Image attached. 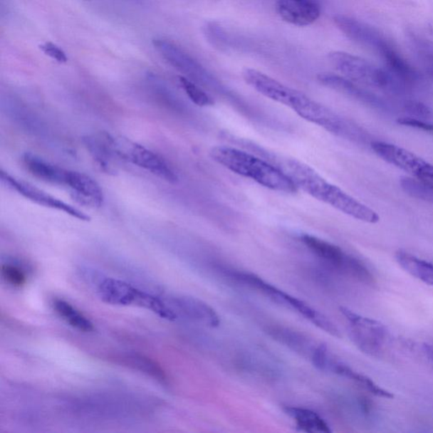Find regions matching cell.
I'll list each match as a JSON object with an SVG mask.
<instances>
[{
  "label": "cell",
  "mask_w": 433,
  "mask_h": 433,
  "mask_svg": "<svg viewBox=\"0 0 433 433\" xmlns=\"http://www.w3.org/2000/svg\"><path fill=\"white\" fill-rule=\"evenodd\" d=\"M242 78L255 91L274 102L290 108L301 118L311 122L338 137L355 139L358 132L352 126L321 103L298 90L288 87L259 71L246 68Z\"/></svg>",
  "instance_id": "cell-1"
},
{
  "label": "cell",
  "mask_w": 433,
  "mask_h": 433,
  "mask_svg": "<svg viewBox=\"0 0 433 433\" xmlns=\"http://www.w3.org/2000/svg\"><path fill=\"white\" fill-rule=\"evenodd\" d=\"M277 168L283 171L298 189L333 209L368 224H377L380 216L363 203L356 200L342 189L328 182L317 171L303 162L283 156H272Z\"/></svg>",
  "instance_id": "cell-2"
},
{
  "label": "cell",
  "mask_w": 433,
  "mask_h": 433,
  "mask_svg": "<svg viewBox=\"0 0 433 433\" xmlns=\"http://www.w3.org/2000/svg\"><path fill=\"white\" fill-rule=\"evenodd\" d=\"M211 159L231 172L251 179L260 186L278 192L295 194L298 188L276 166L236 147L216 146L210 150Z\"/></svg>",
  "instance_id": "cell-3"
},
{
  "label": "cell",
  "mask_w": 433,
  "mask_h": 433,
  "mask_svg": "<svg viewBox=\"0 0 433 433\" xmlns=\"http://www.w3.org/2000/svg\"><path fill=\"white\" fill-rule=\"evenodd\" d=\"M224 273L229 278L233 279V281L261 293V294L269 298L275 303L296 311L302 317L308 319L315 326L323 329V331L329 333V335L340 337V331H338L335 325L326 315L319 313L318 310L311 308L303 301L287 294L286 292L279 290V288L275 287L273 284L266 282L263 278L256 276L254 273L240 272V271L236 270H224Z\"/></svg>",
  "instance_id": "cell-4"
},
{
  "label": "cell",
  "mask_w": 433,
  "mask_h": 433,
  "mask_svg": "<svg viewBox=\"0 0 433 433\" xmlns=\"http://www.w3.org/2000/svg\"><path fill=\"white\" fill-rule=\"evenodd\" d=\"M98 294L103 302L115 306H135L152 311L160 318L174 321L177 319L166 301L120 279L107 278L98 284Z\"/></svg>",
  "instance_id": "cell-5"
},
{
  "label": "cell",
  "mask_w": 433,
  "mask_h": 433,
  "mask_svg": "<svg viewBox=\"0 0 433 433\" xmlns=\"http://www.w3.org/2000/svg\"><path fill=\"white\" fill-rule=\"evenodd\" d=\"M301 241L314 255L336 273L364 283L372 282V273L362 261L345 254L341 248L311 234H303L301 236Z\"/></svg>",
  "instance_id": "cell-6"
},
{
  "label": "cell",
  "mask_w": 433,
  "mask_h": 433,
  "mask_svg": "<svg viewBox=\"0 0 433 433\" xmlns=\"http://www.w3.org/2000/svg\"><path fill=\"white\" fill-rule=\"evenodd\" d=\"M328 58L338 71L355 83L381 90H396L390 74L362 58L342 51L329 53Z\"/></svg>",
  "instance_id": "cell-7"
},
{
  "label": "cell",
  "mask_w": 433,
  "mask_h": 433,
  "mask_svg": "<svg viewBox=\"0 0 433 433\" xmlns=\"http://www.w3.org/2000/svg\"><path fill=\"white\" fill-rule=\"evenodd\" d=\"M152 43L162 58L176 70L186 75L187 78L215 93L229 95L218 80H216L204 67L182 48L165 39L153 40Z\"/></svg>",
  "instance_id": "cell-8"
},
{
  "label": "cell",
  "mask_w": 433,
  "mask_h": 433,
  "mask_svg": "<svg viewBox=\"0 0 433 433\" xmlns=\"http://www.w3.org/2000/svg\"><path fill=\"white\" fill-rule=\"evenodd\" d=\"M349 324L350 340L360 350L372 356L382 353L387 338L385 325L372 318L356 314L348 308H341Z\"/></svg>",
  "instance_id": "cell-9"
},
{
  "label": "cell",
  "mask_w": 433,
  "mask_h": 433,
  "mask_svg": "<svg viewBox=\"0 0 433 433\" xmlns=\"http://www.w3.org/2000/svg\"><path fill=\"white\" fill-rule=\"evenodd\" d=\"M371 147L382 160L412 174L419 182L433 189V165L430 162L394 144L373 142Z\"/></svg>",
  "instance_id": "cell-10"
},
{
  "label": "cell",
  "mask_w": 433,
  "mask_h": 433,
  "mask_svg": "<svg viewBox=\"0 0 433 433\" xmlns=\"http://www.w3.org/2000/svg\"><path fill=\"white\" fill-rule=\"evenodd\" d=\"M115 142L120 161L132 162L167 182H178L174 170L157 153L127 139L115 137Z\"/></svg>",
  "instance_id": "cell-11"
},
{
  "label": "cell",
  "mask_w": 433,
  "mask_h": 433,
  "mask_svg": "<svg viewBox=\"0 0 433 433\" xmlns=\"http://www.w3.org/2000/svg\"><path fill=\"white\" fill-rule=\"evenodd\" d=\"M311 362L315 367L321 370V371L329 372L337 374L338 376L344 377L354 381L358 385L364 387L371 394L382 397V398L392 399L394 395L390 392L382 389L374 382L371 378L362 375L358 372L354 371L349 365H345L338 360L329 351L326 345L322 344L319 345L317 351L315 352Z\"/></svg>",
  "instance_id": "cell-12"
},
{
  "label": "cell",
  "mask_w": 433,
  "mask_h": 433,
  "mask_svg": "<svg viewBox=\"0 0 433 433\" xmlns=\"http://www.w3.org/2000/svg\"><path fill=\"white\" fill-rule=\"evenodd\" d=\"M0 177H1L4 184H6V186L14 189V191L19 193L20 195L24 196L31 202L49 207V209L64 212L66 214L80 221L88 222L91 219L84 212L75 209V207L68 204V203L58 199L56 197L49 195L47 192H44L42 189L33 186V184L13 177V176L4 172L3 170L0 173Z\"/></svg>",
  "instance_id": "cell-13"
},
{
  "label": "cell",
  "mask_w": 433,
  "mask_h": 433,
  "mask_svg": "<svg viewBox=\"0 0 433 433\" xmlns=\"http://www.w3.org/2000/svg\"><path fill=\"white\" fill-rule=\"evenodd\" d=\"M166 302L177 315V318H183L211 328L219 326L220 318L215 310L197 298L177 296L170 297Z\"/></svg>",
  "instance_id": "cell-14"
},
{
  "label": "cell",
  "mask_w": 433,
  "mask_h": 433,
  "mask_svg": "<svg viewBox=\"0 0 433 433\" xmlns=\"http://www.w3.org/2000/svg\"><path fill=\"white\" fill-rule=\"evenodd\" d=\"M83 142L93 160L105 172H116V165L120 160L117 153L115 137L108 132H98L85 135Z\"/></svg>",
  "instance_id": "cell-15"
},
{
  "label": "cell",
  "mask_w": 433,
  "mask_h": 433,
  "mask_svg": "<svg viewBox=\"0 0 433 433\" xmlns=\"http://www.w3.org/2000/svg\"><path fill=\"white\" fill-rule=\"evenodd\" d=\"M276 11L284 21L298 26L313 24L321 15L314 0H278Z\"/></svg>",
  "instance_id": "cell-16"
},
{
  "label": "cell",
  "mask_w": 433,
  "mask_h": 433,
  "mask_svg": "<svg viewBox=\"0 0 433 433\" xmlns=\"http://www.w3.org/2000/svg\"><path fill=\"white\" fill-rule=\"evenodd\" d=\"M266 333L274 340L296 352L302 358L311 360L321 343H318L301 332L290 328L272 325L266 328Z\"/></svg>",
  "instance_id": "cell-17"
},
{
  "label": "cell",
  "mask_w": 433,
  "mask_h": 433,
  "mask_svg": "<svg viewBox=\"0 0 433 433\" xmlns=\"http://www.w3.org/2000/svg\"><path fill=\"white\" fill-rule=\"evenodd\" d=\"M319 83L338 93L347 95L360 102L374 108H383L386 107L385 102L375 94L359 87L358 84L343 76L323 73L318 76Z\"/></svg>",
  "instance_id": "cell-18"
},
{
  "label": "cell",
  "mask_w": 433,
  "mask_h": 433,
  "mask_svg": "<svg viewBox=\"0 0 433 433\" xmlns=\"http://www.w3.org/2000/svg\"><path fill=\"white\" fill-rule=\"evenodd\" d=\"M75 197L89 205L100 207L105 202V195L99 184L88 174L78 171H67L66 184Z\"/></svg>",
  "instance_id": "cell-19"
},
{
  "label": "cell",
  "mask_w": 433,
  "mask_h": 433,
  "mask_svg": "<svg viewBox=\"0 0 433 433\" xmlns=\"http://www.w3.org/2000/svg\"><path fill=\"white\" fill-rule=\"evenodd\" d=\"M335 25L346 37L354 42L375 49L383 39L375 30L354 18L338 15L333 18Z\"/></svg>",
  "instance_id": "cell-20"
},
{
  "label": "cell",
  "mask_w": 433,
  "mask_h": 433,
  "mask_svg": "<svg viewBox=\"0 0 433 433\" xmlns=\"http://www.w3.org/2000/svg\"><path fill=\"white\" fill-rule=\"evenodd\" d=\"M22 161L26 169L36 178L42 179L45 182L66 186L68 170L54 165L31 152H26L22 156Z\"/></svg>",
  "instance_id": "cell-21"
},
{
  "label": "cell",
  "mask_w": 433,
  "mask_h": 433,
  "mask_svg": "<svg viewBox=\"0 0 433 433\" xmlns=\"http://www.w3.org/2000/svg\"><path fill=\"white\" fill-rule=\"evenodd\" d=\"M376 51L380 53V56L385 61L386 66L389 68L391 73L403 83L412 84L418 79L417 71L406 62L400 53L383 39L378 45Z\"/></svg>",
  "instance_id": "cell-22"
},
{
  "label": "cell",
  "mask_w": 433,
  "mask_h": 433,
  "mask_svg": "<svg viewBox=\"0 0 433 433\" xmlns=\"http://www.w3.org/2000/svg\"><path fill=\"white\" fill-rule=\"evenodd\" d=\"M284 412L293 419L296 425L302 432L310 433H329L330 427L325 419L313 410L287 406Z\"/></svg>",
  "instance_id": "cell-23"
},
{
  "label": "cell",
  "mask_w": 433,
  "mask_h": 433,
  "mask_svg": "<svg viewBox=\"0 0 433 433\" xmlns=\"http://www.w3.org/2000/svg\"><path fill=\"white\" fill-rule=\"evenodd\" d=\"M395 259L406 273L418 281L433 286V264L402 250L395 254Z\"/></svg>",
  "instance_id": "cell-24"
},
{
  "label": "cell",
  "mask_w": 433,
  "mask_h": 433,
  "mask_svg": "<svg viewBox=\"0 0 433 433\" xmlns=\"http://www.w3.org/2000/svg\"><path fill=\"white\" fill-rule=\"evenodd\" d=\"M117 362L135 370L147 376L150 377L161 383L167 382V377L160 365L155 360L138 354L125 353L115 356Z\"/></svg>",
  "instance_id": "cell-25"
},
{
  "label": "cell",
  "mask_w": 433,
  "mask_h": 433,
  "mask_svg": "<svg viewBox=\"0 0 433 433\" xmlns=\"http://www.w3.org/2000/svg\"><path fill=\"white\" fill-rule=\"evenodd\" d=\"M53 308L56 313L71 327L85 333L94 330L93 323L69 302L61 299L54 300Z\"/></svg>",
  "instance_id": "cell-26"
},
{
  "label": "cell",
  "mask_w": 433,
  "mask_h": 433,
  "mask_svg": "<svg viewBox=\"0 0 433 433\" xmlns=\"http://www.w3.org/2000/svg\"><path fill=\"white\" fill-rule=\"evenodd\" d=\"M147 79L153 94L162 103L174 110H182V102L164 80L155 74H148Z\"/></svg>",
  "instance_id": "cell-27"
},
{
  "label": "cell",
  "mask_w": 433,
  "mask_h": 433,
  "mask_svg": "<svg viewBox=\"0 0 433 433\" xmlns=\"http://www.w3.org/2000/svg\"><path fill=\"white\" fill-rule=\"evenodd\" d=\"M179 83L188 98L196 105L206 107L214 105L213 98L202 89L199 85L187 78L186 76H179Z\"/></svg>",
  "instance_id": "cell-28"
},
{
  "label": "cell",
  "mask_w": 433,
  "mask_h": 433,
  "mask_svg": "<svg viewBox=\"0 0 433 433\" xmlns=\"http://www.w3.org/2000/svg\"><path fill=\"white\" fill-rule=\"evenodd\" d=\"M2 277L10 286L21 288L25 286L27 278L24 268L16 264H4L1 267Z\"/></svg>",
  "instance_id": "cell-29"
},
{
  "label": "cell",
  "mask_w": 433,
  "mask_h": 433,
  "mask_svg": "<svg viewBox=\"0 0 433 433\" xmlns=\"http://www.w3.org/2000/svg\"><path fill=\"white\" fill-rule=\"evenodd\" d=\"M41 51H42L46 56L53 58V60L58 63H66L68 58L66 54L60 47L57 45L53 44L51 42L44 43L41 44L39 46Z\"/></svg>",
  "instance_id": "cell-30"
},
{
  "label": "cell",
  "mask_w": 433,
  "mask_h": 433,
  "mask_svg": "<svg viewBox=\"0 0 433 433\" xmlns=\"http://www.w3.org/2000/svg\"><path fill=\"white\" fill-rule=\"evenodd\" d=\"M406 111L410 115L417 117V119H427L432 116L430 108L422 103L417 101H408L405 105Z\"/></svg>",
  "instance_id": "cell-31"
},
{
  "label": "cell",
  "mask_w": 433,
  "mask_h": 433,
  "mask_svg": "<svg viewBox=\"0 0 433 433\" xmlns=\"http://www.w3.org/2000/svg\"><path fill=\"white\" fill-rule=\"evenodd\" d=\"M398 123L402 125L409 126V127L425 130V132L433 134V124L425 120L413 118V117H403V118H400L398 120Z\"/></svg>",
  "instance_id": "cell-32"
},
{
  "label": "cell",
  "mask_w": 433,
  "mask_h": 433,
  "mask_svg": "<svg viewBox=\"0 0 433 433\" xmlns=\"http://www.w3.org/2000/svg\"><path fill=\"white\" fill-rule=\"evenodd\" d=\"M424 352H425L426 355L428 356L430 360H432L433 363V347L425 345L423 346Z\"/></svg>",
  "instance_id": "cell-33"
}]
</instances>
